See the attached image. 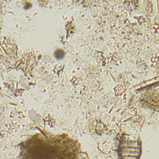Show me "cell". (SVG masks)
I'll list each match as a JSON object with an SVG mask.
<instances>
[{
  "label": "cell",
  "instance_id": "obj_1",
  "mask_svg": "<svg viewBox=\"0 0 159 159\" xmlns=\"http://www.w3.org/2000/svg\"><path fill=\"white\" fill-rule=\"evenodd\" d=\"M22 159H89L80 145L66 136L35 134L20 144Z\"/></svg>",
  "mask_w": 159,
  "mask_h": 159
},
{
  "label": "cell",
  "instance_id": "obj_2",
  "mask_svg": "<svg viewBox=\"0 0 159 159\" xmlns=\"http://www.w3.org/2000/svg\"><path fill=\"white\" fill-rule=\"evenodd\" d=\"M140 155L141 145L139 140L124 136L119 145L120 159H140Z\"/></svg>",
  "mask_w": 159,
  "mask_h": 159
},
{
  "label": "cell",
  "instance_id": "obj_3",
  "mask_svg": "<svg viewBox=\"0 0 159 159\" xmlns=\"http://www.w3.org/2000/svg\"><path fill=\"white\" fill-rule=\"evenodd\" d=\"M55 57L57 58V59H61L64 56V53H63V51L61 50H58L55 52Z\"/></svg>",
  "mask_w": 159,
  "mask_h": 159
}]
</instances>
